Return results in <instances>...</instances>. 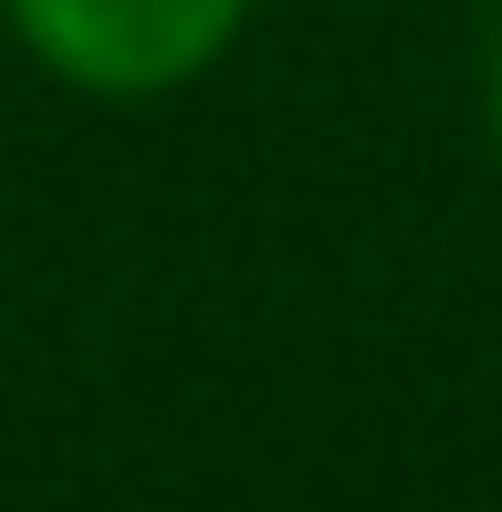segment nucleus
Returning <instances> with one entry per match:
<instances>
[{
	"mask_svg": "<svg viewBox=\"0 0 502 512\" xmlns=\"http://www.w3.org/2000/svg\"><path fill=\"white\" fill-rule=\"evenodd\" d=\"M492 74H502V63H492Z\"/></svg>",
	"mask_w": 502,
	"mask_h": 512,
	"instance_id": "nucleus-2",
	"label": "nucleus"
},
{
	"mask_svg": "<svg viewBox=\"0 0 502 512\" xmlns=\"http://www.w3.org/2000/svg\"><path fill=\"white\" fill-rule=\"evenodd\" d=\"M241 11L251 0H11L21 42L53 74L95 84V95H168V84H189L241 32Z\"/></svg>",
	"mask_w": 502,
	"mask_h": 512,
	"instance_id": "nucleus-1",
	"label": "nucleus"
}]
</instances>
